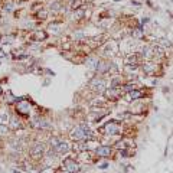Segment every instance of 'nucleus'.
<instances>
[{
	"label": "nucleus",
	"mask_w": 173,
	"mask_h": 173,
	"mask_svg": "<svg viewBox=\"0 0 173 173\" xmlns=\"http://www.w3.org/2000/svg\"><path fill=\"white\" fill-rule=\"evenodd\" d=\"M10 125H12V128H19V127H20V123H19V120H13V121L10 123Z\"/></svg>",
	"instance_id": "obj_17"
},
{
	"label": "nucleus",
	"mask_w": 173,
	"mask_h": 173,
	"mask_svg": "<svg viewBox=\"0 0 173 173\" xmlns=\"http://www.w3.org/2000/svg\"><path fill=\"white\" fill-rule=\"evenodd\" d=\"M97 62H98V61H97L95 58H90V59L87 61V64H88V66H90V68H95V66L98 65Z\"/></svg>",
	"instance_id": "obj_15"
},
{
	"label": "nucleus",
	"mask_w": 173,
	"mask_h": 173,
	"mask_svg": "<svg viewBox=\"0 0 173 173\" xmlns=\"http://www.w3.org/2000/svg\"><path fill=\"white\" fill-rule=\"evenodd\" d=\"M3 42H4V43H6V42H7V43L13 42V36H4V38H3Z\"/></svg>",
	"instance_id": "obj_19"
},
{
	"label": "nucleus",
	"mask_w": 173,
	"mask_h": 173,
	"mask_svg": "<svg viewBox=\"0 0 173 173\" xmlns=\"http://www.w3.org/2000/svg\"><path fill=\"white\" fill-rule=\"evenodd\" d=\"M71 139L75 141H79L85 139V137H88L90 134H88V127H85V125H76L75 128L71 130Z\"/></svg>",
	"instance_id": "obj_1"
},
{
	"label": "nucleus",
	"mask_w": 173,
	"mask_h": 173,
	"mask_svg": "<svg viewBox=\"0 0 173 173\" xmlns=\"http://www.w3.org/2000/svg\"><path fill=\"white\" fill-rule=\"evenodd\" d=\"M55 150H56L58 153H66V151L69 150V146H68V143H65V141H59L58 146L55 147Z\"/></svg>",
	"instance_id": "obj_9"
},
{
	"label": "nucleus",
	"mask_w": 173,
	"mask_h": 173,
	"mask_svg": "<svg viewBox=\"0 0 173 173\" xmlns=\"http://www.w3.org/2000/svg\"><path fill=\"white\" fill-rule=\"evenodd\" d=\"M16 110H17V113H20V114H23V115H27L29 114V102L25 101V99H20V101L17 102Z\"/></svg>",
	"instance_id": "obj_5"
},
{
	"label": "nucleus",
	"mask_w": 173,
	"mask_h": 173,
	"mask_svg": "<svg viewBox=\"0 0 173 173\" xmlns=\"http://www.w3.org/2000/svg\"><path fill=\"white\" fill-rule=\"evenodd\" d=\"M0 94H1V88H0Z\"/></svg>",
	"instance_id": "obj_22"
},
{
	"label": "nucleus",
	"mask_w": 173,
	"mask_h": 173,
	"mask_svg": "<svg viewBox=\"0 0 173 173\" xmlns=\"http://www.w3.org/2000/svg\"><path fill=\"white\" fill-rule=\"evenodd\" d=\"M64 170L68 173L79 172V165L75 162L74 157H66V159H64Z\"/></svg>",
	"instance_id": "obj_2"
},
{
	"label": "nucleus",
	"mask_w": 173,
	"mask_h": 173,
	"mask_svg": "<svg viewBox=\"0 0 173 173\" xmlns=\"http://www.w3.org/2000/svg\"><path fill=\"white\" fill-rule=\"evenodd\" d=\"M105 95L110 97L111 99H117V97H118V91H117V88H111L110 91H105Z\"/></svg>",
	"instance_id": "obj_14"
},
{
	"label": "nucleus",
	"mask_w": 173,
	"mask_h": 173,
	"mask_svg": "<svg viewBox=\"0 0 173 173\" xmlns=\"http://www.w3.org/2000/svg\"><path fill=\"white\" fill-rule=\"evenodd\" d=\"M38 16H39V19H46V16H48V12H46V10H41V12L38 13Z\"/></svg>",
	"instance_id": "obj_16"
},
{
	"label": "nucleus",
	"mask_w": 173,
	"mask_h": 173,
	"mask_svg": "<svg viewBox=\"0 0 173 173\" xmlns=\"http://www.w3.org/2000/svg\"><path fill=\"white\" fill-rule=\"evenodd\" d=\"M111 147L110 146H98V147L95 148V153H97V156L99 157H110L111 156Z\"/></svg>",
	"instance_id": "obj_4"
},
{
	"label": "nucleus",
	"mask_w": 173,
	"mask_h": 173,
	"mask_svg": "<svg viewBox=\"0 0 173 173\" xmlns=\"http://www.w3.org/2000/svg\"><path fill=\"white\" fill-rule=\"evenodd\" d=\"M48 38V33L43 32V30H35V32L30 35V39L33 42H41V41H45Z\"/></svg>",
	"instance_id": "obj_8"
},
{
	"label": "nucleus",
	"mask_w": 173,
	"mask_h": 173,
	"mask_svg": "<svg viewBox=\"0 0 173 173\" xmlns=\"http://www.w3.org/2000/svg\"><path fill=\"white\" fill-rule=\"evenodd\" d=\"M125 90H127V91L136 90V85H134V84H128V85H125Z\"/></svg>",
	"instance_id": "obj_20"
},
{
	"label": "nucleus",
	"mask_w": 173,
	"mask_h": 173,
	"mask_svg": "<svg viewBox=\"0 0 173 173\" xmlns=\"http://www.w3.org/2000/svg\"><path fill=\"white\" fill-rule=\"evenodd\" d=\"M130 98L131 99H139V98H141L143 97V91H139V90H133V91H130Z\"/></svg>",
	"instance_id": "obj_13"
},
{
	"label": "nucleus",
	"mask_w": 173,
	"mask_h": 173,
	"mask_svg": "<svg viewBox=\"0 0 173 173\" xmlns=\"http://www.w3.org/2000/svg\"><path fill=\"white\" fill-rule=\"evenodd\" d=\"M32 124L35 125V127H36V128H45V127H48V125H49V124L46 123L45 120H39V118H36V120H35Z\"/></svg>",
	"instance_id": "obj_12"
},
{
	"label": "nucleus",
	"mask_w": 173,
	"mask_h": 173,
	"mask_svg": "<svg viewBox=\"0 0 173 173\" xmlns=\"http://www.w3.org/2000/svg\"><path fill=\"white\" fill-rule=\"evenodd\" d=\"M143 69H144L146 74L150 75V74H153V72L156 71V65L151 64V62H147V64H144V68H143Z\"/></svg>",
	"instance_id": "obj_11"
},
{
	"label": "nucleus",
	"mask_w": 173,
	"mask_h": 173,
	"mask_svg": "<svg viewBox=\"0 0 173 173\" xmlns=\"http://www.w3.org/2000/svg\"><path fill=\"white\" fill-rule=\"evenodd\" d=\"M139 64H140V56H139V55L134 53V55H130V56H128V65L137 66Z\"/></svg>",
	"instance_id": "obj_10"
},
{
	"label": "nucleus",
	"mask_w": 173,
	"mask_h": 173,
	"mask_svg": "<svg viewBox=\"0 0 173 173\" xmlns=\"http://www.w3.org/2000/svg\"><path fill=\"white\" fill-rule=\"evenodd\" d=\"M43 151H45L43 146H42V144H39V143H36V144L32 147V150H30V154H32L33 159H39V157H42Z\"/></svg>",
	"instance_id": "obj_6"
},
{
	"label": "nucleus",
	"mask_w": 173,
	"mask_h": 173,
	"mask_svg": "<svg viewBox=\"0 0 173 173\" xmlns=\"http://www.w3.org/2000/svg\"><path fill=\"white\" fill-rule=\"evenodd\" d=\"M6 131H7V128L4 125H0V134H4Z\"/></svg>",
	"instance_id": "obj_21"
},
{
	"label": "nucleus",
	"mask_w": 173,
	"mask_h": 173,
	"mask_svg": "<svg viewBox=\"0 0 173 173\" xmlns=\"http://www.w3.org/2000/svg\"><path fill=\"white\" fill-rule=\"evenodd\" d=\"M79 4H81V0H76V1H72V9H79Z\"/></svg>",
	"instance_id": "obj_18"
},
{
	"label": "nucleus",
	"mask_w": 173,
	"mask_h": 173,
	"mask_svg": "<svg viewBox=\"0 0 173 173\" xmlns=\"http://www.w3.org/2000/svg\"><path fill=\"white\" fill-rule=\"evenodd\" d=\"M101 131H104L105 134H118L120 133V125L115 121H110V123H107L104 125V128Z\"/></svg>",
	"instance_id": "obj_3"
},
{
	"label": "nucleus",
	"mask_w": 173,
	"mask_h": 173,
	"mask_svg": "<svg viewBox=\"0 0 173 173\" xmlns=\"http://www.w3.org/2000/svg\"><path fill=\"white\" fill-rule=\"evenodd\" d=\"M104 87H105V82H104V79H101V78H95V79L91 82V88L94 91H98V92H102V91H104Z\"/></svg>",
	"instance_id": "obj_7"
}]
</instances>
